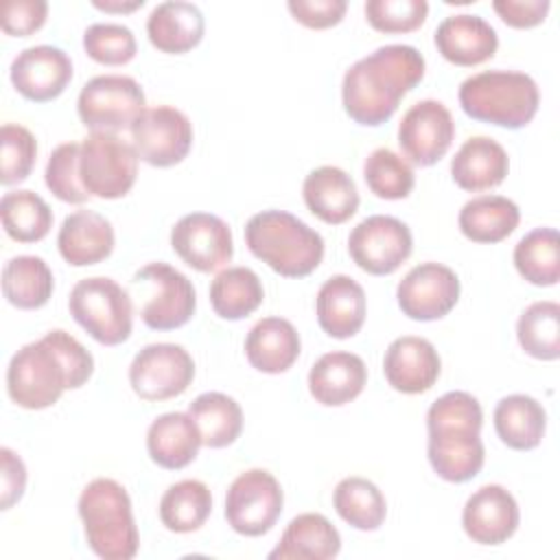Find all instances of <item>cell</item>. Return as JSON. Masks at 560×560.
<instances>
[{
    "label": "cell",
    "instance_id": "5",
    "mask_svg": "<svg viewBox=\"0 0 560 560\" xmlns=\"http://www.w3.org/2000/svg\"><path fill=\"white\" fill-rule=\"evenodd\" d=\"M79 516L90 549L103 560H131L140 536L131 512V499L116 479H92L79 497Z\"/></svg>",
    "mask_w": 560,
    "mask_h": 560
},
{
    "label": "cell",
    "instance_id": "36",
    "mask_svg": "<svg viewBox=\"0 0 560 560\" xmlns=\"http://www.w3.org/2000/svg\"><path fill=\"white\" fill-rule=\"evenodd\" d=\"M212 512L210 488L199 479H182L166 488L160 499V521L168 532H197Z\"/></svg>",
    "mask_w": 560,
    "mask_h": 560
},
{
    "label": "cell",
    "instance_id": "24",
    "mask_svg": "<svg viewBox=\"0 0 560 560\" xmlns=\"http://www.w3.org/2000/svg\"><path fill=\"white\" fill-rule=\"evenodd\" d=\"M57 247L61 258L72 267L96 265L114 249V228L94 210H77L63 219Z\"/></svg>",
    "mask_w": 560,
    "mask_h": 560
},
{
    "label": "cell",
    "instance_id": "45",
    "mask_svg": "<svg viewBox=\"0 0 560 560\" xmlns=\"http://www.w3.org/2000/svg\"><path fill=\"white\" fill-rule=\"evenodd\" d=\"M365 20L381 33H409L424 24L429 4L424 0H368Z\"/></svg>",
    "mask_w": 560,
    "mask_h": 560
},
{
    "label": "cell",
    "instance_id": "25",
    "mask_svg": "<svg viewBox=\"0 0 560 560\" xmlns=\"http://www.w3.org/2000/svg\"><path fill=\"white\" fill-rule=\"evenodd\" d=\"M306 208L324 223L339 225L354 217L359 208V190L354 179L339 166L313 168L302 184Z\"/></svg>",
    "mask_w": 560,
    "mask_h": 560
},
{
    "label": "cell",
    "instance_id": "3",
    "mask_svg": "<svg viewBox=\"0 0 560 560\" xmlns=\"http://www.w3.org/2000/svg\"><path fill=\"white\" fill-rule=\"evenodd\" d=\"M483 411L468 392H446L427 411L431 468L451 483L472 479L486 459L481 442Z\"/></svg>",
    "mask_w": 560,
    "mask_h": 560
},
{
    "label": "cell",
    "instance_id": "22",
    "mask_svg": "<svg viewBox=\"0 0 560 560\" xmlns=\"http://www.w3.org/2000/svg\"><path fill=\"white\" fill-rule=\"evenodd\" d=\"M365 291L350 276H330L317 291L315 313L319 328L335 339L354 337L365 322Z\"/></svg>",
    "mask_w": 560,
    "mask_h": 560
},
{
    "label": "cell",
    "instance_id": "30",
    "mask_svg": "<svg viewBox=\"0 0 560 560\" xmlns=\"http://www.w3.org/2000/svg\"><path fill=\"white\" fill-rule=\"evenodd\" d=\"M201 433L186 411H168L158 416L147 431V451L149 457L166 468L179 470L186 468L199 453Z\"/></svg>",
    "mask_w": 560,
    "mask_h": 560
},
{
    "label": "cell",
    "instance_id": "32",
    "mask_svg": "<svg viewBox=\"0 0 560 560\" xmlns=\"http://www.w3.org/2000/svg\"><path fill=\"white\" fill-rule=\"evenodd\" d=\"M518 221V206L503 195L472 197L462 206L457 217L462 234L475 243H499L516 230Z\"/></svg>",
    "mask_w": 560,
    "mask_h": 560
},
{
    "label": "cell",
    "instance_id": "39",
    "mask_svg": "<svg viewBox=\"0 0 560 560\" xmlns=\"http://www.w3.org/2000/svg\"><path fill=\"white\" fill-rule=\"evenodd\" d=\"M0 219L4 232L18 243L42 241L52 228L50 206L37 192L26 188L2 195Z\"/></svg>",
    "mask_w": 560,
    "mask_h": 560
},
{
    "label": "cell",
    "instance_id": "21",
    "mask_svg": "<svg viewBox=\"0 0 560 560\" xmlns=\"http://www.w3.org/2000/svg\"><path fill=\"white\" fill-rule=\"evenodd\" d=\"M433 42L446 61L464 68L492 59L499 48V37L490 22L470 13L444 18L435 28Z\"/></svg>",
    "mask_w": 560,
    "mask_h": 560
},
{
    "label": "cell",
    "instance_id": "44",
    "mask_svg": "<svg viewBox=\"0 0 560 560\" xmlns=\"http://www.w3.org/2000/svg\"><path fill=\"white\" fill-rule=\"evenodd\" d=\"M0 147H2V168H0V182L4 186L24 182L37 158V142L35 136L15 122H7L0 129Z\"/></svg>",
    "mask_w": 560,
    "mask_h": 560
},
{
    "label": "cell",
    "instance_id": "16",
    "mask_svg": "<svg viewBox=\"0 0 560 560\" xmlns=\"http://www.w3.org/2000/svg\"><path fill=\"white\" fill-rule=\"evenodd\" d=\"M396 298L409 319H442L459 300V278L442 262H420L398 282Z\"/></svg>",
    "mask_w": 560,
    "mask_h": 560
},
{
    "label": "cell",
    "instance_id": "34",
    "mask_svg": "<svg viewBox=\"0 0 560 560\" xmlns=\"http://www.w3.org/2000/svg\"><path fill=\"white\" fill-rule=\"evenodd\" d=\"M262 298V282L249 267H225L210 284V304L221 319L236 322L252 315Z\"/></svg>",
    "mask_w": 560,
    "mask_h": 560
},
{
    "label": "cell",
    "instance_id": "13",
    "mask_svg": "<svg viewBox=\"0 0 560 560\" xmlns=\"http://www.w3.org/2000/svg\"><path fill=\"white\" fill-rule=\"evenodd\" d=\"M195 361L179 343H149L129 365L131 389L142 400H168L188 389Z\"/></svg>",
    "mask_w": 560,
    "mask_h": 560
},
{
    "label": "cell",
    "instance_id": "26",
    "mask_svg": "<svg viewBox=\"0 0 560 560\" xmlns=\"http://www.w3.org/2000/svg\"><path fill=\"white\" fill-rule=\"evenodd\" d=\"M510 171L505 149L488 136L468 138L451 160L453 182L468 192L499 186Z\"/></svg>",
    "mask_w": 560,
    "mask_h": 560
},
{
    "label": "cell",
    "instance_id": "9",
    "mask_svg": "<svg viewBox=\"0 0 560 560\" xmlns=\"http://www.w3.org/2000/svg\"><path fill=\"white\" fill-rule=\"evenodd\" d=\"M138 160L129 140L112 131H92L81 142L79 175L90 197L118 199L136 184Z\"/></svg>",
    "mask_w": 560,
    "mask_h": 560
},
{
    "label": "cell",
    "instance_id": "50",
    "mask_svg": "<svg viewBox=\"0 0 560 560\" xmlns=\"http://www.w3.org/2000/svg\"><path fill=\"white\" fill-rule=\"evenodd\" d=\"M92 4L105 13H131L144 4V0H92Z\"/></svg>",
    "mask_w": 560,
    "mask_h": 560
},
{
    "label": "cell",
    "instance_id": "2",
    "mask_svg": "<svg viewBox=\"0 0 560 560\" xmlns=\"http://www.w3.org/2000/svg\"><path fill=\"white\" fill-rule=\"evenodd\" d=\"M424 57L409 44H387L354 61L341 83L346 114L365 127L394 116L400 98L424 77Z\"/></svg>",
    "mask_w": 560,
    "mask_h": 560
},
{
    "label": "cell",
    "instance_id": "38",
    "mask_svg": "<svg viewBox=\"0 0 560 560\" xmlns=\"http://www.w3.org/2000/svg\"><path fill=\"white\" fill-rule=\"evenodd\" d=\"M516 271L534 287H553L560 280V238L553 228L527 232L514 247Z\"/></svg>",
    "mask_w": 560,
    "mask_h": 560
},
{
    "label": "cell",
    "instance_id": "46",
    "mask_svg": "<svg viewBox=\"0 0 560 560\" xmlns=\"http://www.w3.org/2000/svg\"><path fill=\"white\" fill-rule=\"evenodd\" d=\"M48 15L46 0H7L0 4L2 31L15 37H28L39 31Z\"/></svg>",
    "mask_w": 560,
    "mask_h": 560
},
{
    "label": "cell",
    "instance_id": "29",
    "mask_svg": "<svg viewBox=\"0 0 560 560\" xmlns=\"http://www.w3.org/2000/svg\"><path fill=\"white\" fill-rule=\"evenodd\" d=\"M341 549L337 527L317 512L291 518L280 542L269 551V560H330Z\"/></svg>",
    "mask_w": 560,
    "mask_h": 560
},
{
    "label": "cell",
    "instance_id": "23",
    "mask_svg": "<svg viewBox=\"0 0 560 560\" xmlns=\"http://www.w3.org/2000/svg\"><path fill=\"white\" fill-rule=\"evenodd\" d=\"M368 381V368L354 352L335 350L322 354L308 372L311 396L326 407H341L354 400Z\"/></svg>",
    "mask_w": 560,
    "mask_h": 560
},
{
    "label": "cell",
    "instance_id": "20",
    "mask_svg": "<svg viewBox=\"0 0 560 560\" xmlns=\"http://www.w3.org/2000/svg\"><path fill=\"white\" fill-rule=\"evenodd\" d=\"M442 370L435 346L416 335L394 339L383 357V374L400 394H422L433 387Z\"/></svg>",
    "mask_w": 560,
    "mask_h": 560
},
{
    "label": "cell",
    "instance_id": "1",
    "mask_svg": "<svg viewBox=\"0 0 560 560\" xmlns=\"http://www.w3.org/2000/svg\"><path fill=\"white\" fill-rule=\"evenodd\" d=\"M94 357L70 332L55 328L42 339L22 346L7 368V392L24 409H46L66 389L88 383Z\"/></svg>",
    "mask_w": 560,
    "mask_h": 560
},
{
    "label": "cell",
    "instance_id": "7",
    "mask_svg": "<svg viewBox=\"0 0 560 560\" xmlns=\"http://www.w3.org/2000/svg\"><path fill=\"white\" fill-rule=\"evenodd\" d=\"M74 322L98 343L118 346L133 328L131 293L105 276L79 280L68 298Z\"/></svg>",
    "mask_w": 560,
    "mask_h": 560
},
{
    "label": "cell",
    "instance_id": "6",
    "mask_svg": "<svg viewBox=\"0 0 560 560\" xmlns=\"http://www.w3.org/2000/svg\"><path fill=\"white\" fill-rule=\"evenodd\" d=\"M538 103L536 81L516 70H483L459 85V105L466 116L505 129L529 125Z\"/></svg>",
    "mask_w": 560,
    "mask_h": 560
},
{
    "label": "cell",
    "instance_id": "10",
    "mask_svg": "<svg viewBox=\"0 0 560 560\" xmlns=\"http://www.w3.org/2000/svg\"><path fill=\"white\" fill-rule=\"evenodd\" d=\"M144 109L140 83L125 74H98L81 88L77 98L79 118L92 131L131 129Z\"/></svg>",
    "mask_w": 560,
    "mask_h": 560
},
{
    "label": "cell",
    "instance_id": "17",
    "mask_svg": "<svg viewBox=\"0 0 560 560\" xmlns=\"http://www.w3.org/2000/svg\"><path fill=\"white\" fill-rule=\"evenodd\" d=\"M453 138V116L446 105L435 98L413 103L398 125V144L402 155L416 166H431L444 158Z\"/></svg>",
    "mask_w": 560,
    "mask_h": 560
},
{
    "label": "cell",
    "instance_id": "49",
    "mask_svg": "<svg viewBox=\"0 0 560 560\" xmlns=\"http://www.w3.org/2000/svg\"><path fill=\"white\" fill-rule=\"evenodd\" d=\"M549 7H551L549 0H494L492 2V9L512 28L538 26L547 18Z\"/></svg>",
    "mask_w": 560,
    "mask_h": 560
},
{
    "label": "cell",
    "instance_id": "43",
    "mask_svg": "<svg viewBox=\"0 0 560 560\" xmlns=\"http://www.w3.org/2000/svg\"><path fill=\"white\" fill-rule=\"evenodd\" d=\"M79 155L81 144L63 142L50 153L44 171L48 190L66 203H85L90 199V192L85 190L79 175Z\"/></svg>",
    "mask_w": 560,
    "mask_h": 560
},
{
    "label": "cell",
    "instance_id": "18",
    "mask_svg": "<svg viewBox=\"0 0 560 560\" xmlns=\"http://www.w3.org/2000/svg\"><path fill=\"white\" fill-rule=\"evenodd\" d=\"M72 79L70 57L48 44L28 46L11 61V83L28 101L46 103L57 98Z\"/></svg>",
    "mask_w": 560,
    "mask_h": 560
},
{
    "label": "cell",
    "instance_id": "33",
    "mask_svg": "<svg viewBox=\"0 0 560 560\" xmlns=\"http://www.w3.org/2000/svg\"><path fill=\"white\" fill-rule=\"evenodd\" d=\"M55 289L52 271L39 256H13L2 269V293L9 304L33 311L42 308Z\"/></svg>",
    "mask_w": 560,
    "mask_h": 560
},
{
    "label": "cell",
    "instance_id": "12",
    "mask_svg": "<svg viewBox=\"0 0 560 560\" xmlns=\"http://www.w3.org/2000/svg\"><path fill=\"white\" fill-rule=\"evenodd\" d=\"M413 249L411 230L396 217L372 214L357 223L348 236L354 265L372 276L394 273Z\"/></svg>",
    "mask_w": 560,
    "mask_h": 560
},
{
    "label": "cell",
    "instance_id": "40",
    "mask_svg": "<svg viewBox=\"0 0 560 560\" xmlns=\"http://www.w3.org/2000/svg\"><path fill=\"white\" fill-rule=\"evenodd\" d=\"M516 337L529 357L556 361L560 357V304L553 300L529 304L516 322Z\"/></svg>",
    "mask_w": 560,
    "mask_h": 560
},
{
    "label": "cell",
    "instance_id": "47",
    "mask_svg": "<svg viewBox=\"0 0 560 560\" xmlns=\"http://www.w3.org/2000/svg\"><path fill=\"white\" fill-rule=\"evenodd\" d=\"M291 15L308 28H330L346 15V0H289Z\"/></svg>",
    "mask_w": 560,
    "mask_h": 560
},
{
    "label": "cell",
    "instance_id": "48",
    "mask_svg": "<svg viewBox=\"0 0 560 560\" xmlns=\"http://www.w3.org/2000/svg\"><path fill=\"white\" fill-rule=\"evenodd\" d=\"M0 508L9 510L13 503H18L26 488V466L22 457L2 446L0 448Z\"/></svg>",
    "mask_w": 560,
    "mask_h": 560
},
{
    "label": "cell",
    "instance_id": "14",
    "mask_svg": "<svg viewBox=\"0 0 560 560\" xmlns=\"http://www.w3.org/2000/svg\"><path fill=\"white\" fill-rule=\"evenodd\" d=\"M131 144L142 162L158 168L175 166L192 147V122L177 107H147L131 125Z\"/></svg>",
    "mask_w": 560,
    "mask_h": 560
},
{
    "label": "cell",
    "instance_id": "15",
    "mask_svg": "<svg viewBox=\"0 0 560 560\" xmlns=\"http://www.w3.org/2000/svg\"><path fill=\"white\" fill-rule=\"evenodd\" d=\"M171 247L188 267L201 273L225 267L234 254L230 225L210 212L184 214L171 230Z\"/></svg>",
    "mask_w": 560,
    "mask_h": 560
},
{
    "label": "cell",
    "instance_id": "28",
    "mask_svg": "<svg viewBox=\"0 0 560 560\" xmlns=\"http://www.w3.org/2000/svg\"><path fill=\"white\" fill-rule=\"evenodd\" d=\"M203 13L197 4L166 0L151 9L147 18L149 42L168 55H182L195 48L203 37Z\"/></svg>",
    "mask_w": 560,
    "mask_h": 560
},
{
    "label": "cell",
    "instance_id": "41",
    "mask_svg": "<svg viewBox=\"0 0 560 560\" xmlns=\"http://www.w3.org/2000/svg\"><path fill=\"white\" fill-rule=\"evenodd\" d=\"M363 179L381 199H405L416 184L411 164L387 147H378L365 158Z\"/></svg>",
    "mask_w": 560,
    "mask_h": 560
},
{
    "label": "cell",
    "instance_id": "4",
    "mask_svg": "<svg viewBox=\"0 0 560 560\" xmlns=\"http://www.w3.org/2000/svg\"><path fill=\"white\" fill-rule=\"evenodd\" d=\"M247 249L284 278H304L324 258V238L284 210H262L245 225Z\"/></svg>",
    "mask_w": 560,
    "mask_h": 560
},
{
    "label": "cell",
    "instance_id": "19",
    "mask_svg": "<svg viewBox=\"0 0 560 560\" xmlns=\"http://www.w3.org/2000/svg\"><path fill=\"white\" fill-rule=\"evenodd\" d=\"M518 521L521 512L516 499L499 483L475 490L462 510V527L466 536L479 545L505 542L514 536Z\"/></svg>",
    "mask_w": 560,
    "mask_h": 560
},
{
    "label": "cell",
    "instance_id": "27",
    "mask_svg": "<svg viewBox=\"0 0 560 560\" xmlns=\"http://www.w3.org/2000/svg\"><path fill=\"white\" fill-rule=\"evenodd\" d=\"M302 341L295 326L284 317H262L245 337V357L265 374L287 372L300 357Z\"/></svg>",
    "mask_w": 560,
    "mask_h": 560
},
{
    "label": "cell",
    "instance_id": "11",
    "mask_svg": "<svg viewBox=\"0 0 560 560\" xmlns=\"http://www.w3.org/2000/svg\"><path fill=\"white\" fill-rule=\"evenodd\" d=\"M282 505L284 494L278 479L265 468H249L228 488L225 518L241 536H262L280 518Z\"/></svg>",
    "mask_w": 560,
    "mask_h": 560
},
{
    "label": "cell",
    "instance_id": "35",
    "mask_svg": "<svg viewBox=\"0 0 560 560\" xmlns=\"http://www.w3.org/2000/svg\"><path fill=\"white\" fill-rule=\"evenodd\" d=\"M188 413L201 433V444L208 448L230 446L243 431L241 405L221 392L199 394L188 405Z\"/></svg>",
    "mask_w": 560,
    "mask_h": 560
},
{
    "label": "cell",
    "instance_id": "37",
    "mask_svg": "<svg viewBox=\"0 0 560 560\" xmlns=\"http://www.w3.org/2000/svg\"><path fill=\"white\" fill-rule=\"evenodd\" d=\"M335 512L354 529L374 532L383 525L387 503L376 483L365 477H346L332 492Z\"/></svg>",
    "mask_w": 560,
    "mask_h": 560
},
{
    "label": "cell",
    "instance_id": "8",
    "mask_svg": "<svg viewBox=\"0 0 560 560\" xmlns=\"http://www.w3.org/2000/svg\"><path fill=\"white\" fill-rule=\"evenodd\" d=\"M138 291V311L151 330H173L184 326L197 308L192 282L168 262H149L131 278Z\"/></svg>",
    "mask_w": 560,
    "mask_h": 560
},
{
    "label": "cell",
    "instance_id": "42",
    "mask_svg": "<svg viewBox=\"0 0 560 560\" xmlns=\"http://www.w3.org/2000/svg\"><path fill=\"white\" fill-rule=\"evenodd\" d=\"M83 48L90 59L103 66L129 63L138 52L131 28L116 22L90 24L83 33Z\"/></svg>",
    "mask_w": 560,
    "mask_h": 560
},
{
    "label": "cell",
    "instance_id": "31",
    "mask_svg": "<svg viewBox=\"0 0 560 560\" xmlns=\"http://www.w3.org/2000/svg\"><path fill=\"white\" fill-rule=\"evenodd\" d=\"M494 431L501 442L514 451L536 448L547 429L545 407L527 394L503 396L494 407Z\"/></svg>",
    "mask_w": 560,
    "mask_h": 560
}]
</instances>
